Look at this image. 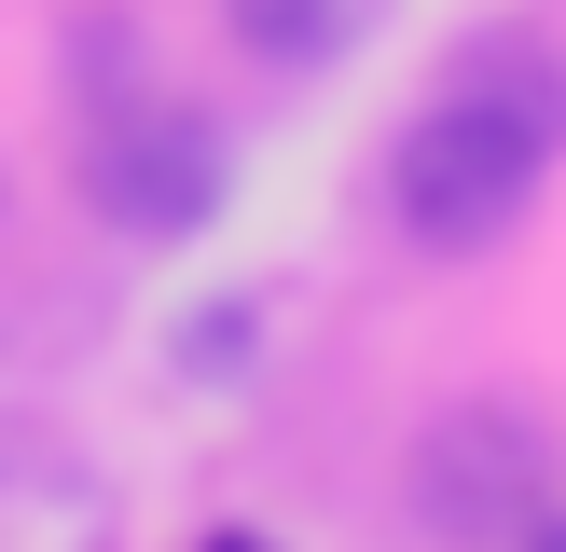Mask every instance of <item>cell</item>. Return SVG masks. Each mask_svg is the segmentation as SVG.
Wrapping results in <instances>:
<instances>
[{"instance_id": "4", "label": "cell", "mask_w": 566, "mask_h": 552, "mask_svg": "<svg viewBox=\"0 0 566 552\" xmlns=\"http://www.w3.org/2000/svg\"><path fill=\"white\" fill-rule=\"evenodd\" d=\"M359 28H374V0H235V42L249 55H291V70H332Z\"/></svg>"}, {"instance_id": "2", "label": "cell", "mask_w": 566, "mask_h": 552, "mask_svg": "<svg viewBox=\"0 0 566 552\" xmlns=\"http://www.w3.org/2000/svg\"><path fill=\"white\" fill-rule=\"evenodd\" d=\"M221 180H235V152H221V125L180 110V97H138V110H111V125L83 138V193H97V221L138 235V248L208 235V221H221Z\"/></svg>"}, {"instance_id": "3", "label": "cell", "mask_w": 566, "mask_h": 552, "mask_svg": "<svg viewBox=\"0 0 566 552\" xmlns=\"http://www.w3.org/2000/svg\"><path fill=\"white\" fill-rule=\"evenodd\" d=\"M539 484H553L539 428L497 414V401L442 414V428L415 442V511H429V539H497V524L525 539V524H539Z\"/></svg>"}, {"instance_id": "6", "label": "cell", "mask_w": 566, "mask_h": 552, "mask_svg": "<svg viewBox=\"0 0 566 552\" xmlns=\"http://www.w3.org/2000/svg\"><path fill=\"white\" fill-rule=\"evenodd\" d=\"M512 552H566V511H539V524H525V539Z\"/></svg>"}, {"instance_id": "1", "label": "cell", "mask_w": 566, "mask_h": 552, "mask_svg": "<svg viewBox=\"0 0 566 552\" xmlns=\"http://www.w3.org/2000/svg\"><path fill=\"white\" fill-rule=\"evenodd\" d=\"M566 152V70L539 28H470V55L387 138V221L415 248H497Z\"/></svg>"}, {"instance_id": "5", "label": "cell", "mask_w": 566, "mask_h": 552, "mask_svg": "<svg viewBox=\"0 0 566 552\" xmlns=\"http://www.w3.org/2000/svg\"><path fill=\"white\" fill-rule=\"evenodd\" d=\"M193 552H276V539H249V524H208V539H193Z\"/></svg>"}]
</instances>
